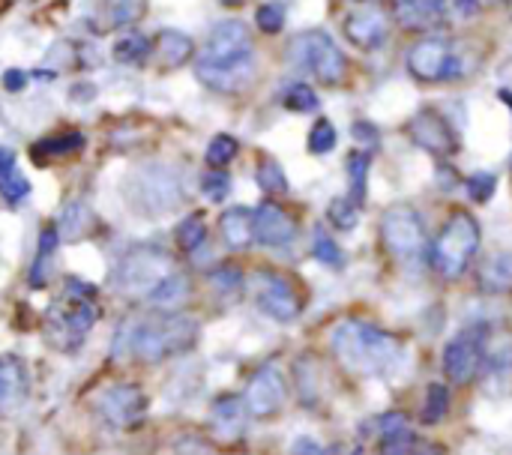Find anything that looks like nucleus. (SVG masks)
<instances>
[{
	"instance_id": "nucleus-16",
	"label": "nucleus",
	"mask_w": 512,
	"mask_h": 455,
	"mask_svg": "<svg viewBox=\"0 0 512 455\" xmlns=\"http://www.w3.org/2000/svg\"><path fill=\"white\" fill-rule=\"evenodd\" d=\"M255 54L234 60V63H195V75L204 87L216 90V93H240L255 81Z\"/></svg>"
},
{
	"instance_id": "nucleus-32",
	"label": "nucleus",
	"mask_w": 512,
	"mask_h": 455,
	"mask_svg": "<svg viewBox=\"0 0 512 455\" xmlns=\"http://www.w3.org/2000/svg\"><path fill=\"white\" fill-rule=\"evenodd\" d=\"M204 240H207V222H204L201 213H189V216L174 228V243H177V249L186 252V255L198 252V249L204 246Z\"/></svg>"
},
{
	"instance_id": "nucleus-37",
	"label": "nucleus",
	"mask_w": 512,
	"mask_h": 455,
	"mask_svg": "<svg viewBox=\"0 0 512 455\" xmlns=\"http://www.w3.org/2000/svg\"><path fill=\"white\" fill-rule=\"evenodd\" d=\"M369 168H372V159L366 153H351L348 162H345V171H348V180H351V198L357 204H363V198H366Z\"/></svg>"
},
{
	"instance_id": "nucleus-34",
	"label": "nucleus",
	"mask_w": 512,
	"mask_h": 455,
	"mask_svg": "<svg viewBox=\"0 0 512 455\" xmlns=\"http://www.w3.org/2000/svg\"><path fill=\"white\" fill-rule=\"evenodd\" d=\"M282 105L288 108V111H294V114H312V111H318V105H321V99H318V93L309 87V84H288L285 87V93H282Z\"/></svg>"
},
{
	"instance_id": "nucleus-44",
	"label": "nucleus",
	"mask_w": 512,
	"mask_h": 455,
	"mask_svg": "<svg viewBox=\"0 0 512 455\" xmlns=\"http://www.w3.org/2000/svg\"><path fill=\"white\" fill-rule=\"evenodd\" d=\"M201 189L210 201H225L228 192H231V177L222 171V168H210L204 177H201Z\"/></svg>"
},
{
	"instance_id": "nucleus-43",
	"label": "nucleus",
	"mask_w": 512,
	"mask_h": 455,
	"mask_svg": "<svg viewBox=\"0 0 512 455\" xmlns=\"http://www.w3.org/2000/svg\"><path fill=\"white\" fill-rule=\"evenodd\" d=\"M255 24H258L264 33H270V36L282 33V27H285V6H282V3H264V6H258Z\"/></svg>"
},
{
	"instance_id": "nucleus-3",
	"label": "nucleus",
	"mask_w": 512,
	"mask_h": 455,
	"mask_svg": "<svg viewBox=\"0 0 512 455\" xmlns=\"http://www.w3.org/2000/svg\"><path fill=\"white\" fill-rule=\"evenodd\" d=\"M198 342V324L183 315H159L156 321H144L126 333V348L138 363H162L192 351Z\"/></svg>"
},
{
	"instance_id": "nucleus-14",
	"label": "nucleus",
	"mask_w": 512,
	"mask_h": 455,
	"mask_svg": "<svg viewBox=\"0 0 512 455\" xmlns=\"http://www.w3.org/2000/svg\"><path fill=\"white\" fill-rule=\"evenodd\" d=\"M243 57H252V33L243 21L228 18L210 30L198 60L201 63H234Z\"/></svg>"
},
{
	"instance_id": "nucleus-12",
	"label": "nucleus",
	"mask_w": 512,
	"mask_h": 455,
	"mask_svg": "<svg viewBox=\"0 0 512 455\" xmlns=\"http://www.w3.org/2000/svg\"><path fill=\"white\" fill-rule=\"evenodd\" d=\"M285 402H288V381L276 366H264L249 378L243 393V405L249 417L270 420L285 408Z\"/></svg>"
},
{
	"instance_id": "nucleus-39",
	"label": "nucleus",
	"mask_w": 512,
	"mask_h": 455,
	"mask_svg": "<svg viewBox=\"0 0 512 455\" xmlns=\"http://www.w3.org/2000/svg\"><path fill=\"white\" fill-rule=\"evenodd\" d=\"M144 9H147V0H105V15H108L111 27L138 21L144 15Z\"/></svg>"
},
{
	"instance_id": "nucleus-33",
	"label": "nucleus",
	"mask_w": 512,
	"mask_h": 455,
	"mask_svg": "<svg viewBox=\"0 0 512 455\" xmlns=\"http://www.w3.org/2000/svg\"><path fill=\"white\" fill-rule=\"evenodd\" d=\"M447 411H450V390H447L444 384H429V390H426V405H423V414H420L423 426H438V423H444Z\"/></svg>"
},
{
	"instance_id": "nucleus-31",
	"label": "nucleus",
	"mask_w": 512,
	"mask_h": 455,
	"mask_svg": "<svg viewBox=\"0 0 512 455\" xmlns=\"http://www.w3.org/2000/svg\"><path fill=\"white\" fill-rule=\"evenodd\" d=\"M153 54V42L141 33H129V36H120L114 42V60L123 63V66H144Z\"/></svg>"
},
{
	"instance_id": "nucleus-8",
	"label": "nucleus",
	"mask_w": 512,
	"mask_h": 455,
	"mask_svg": "<svg viewBox=\"0 0 512 455\" xmlns=\"http://www.w3.org/2000/svg\"><path fill=\"white\" fill-rule=\"evenodd\" d=\"M408 72L420 81V84H441V81H453L465 72L462 57L456 51V42L450 36H426L420 42H414L408 48Z\"/></svg>"
},
{
	"instance_id": "nucleus-22",
	"label": "nucleus",
	"mask_w": 512,
	"mask_h": 455,
	"mask_svg": "<svg viewBox=\"0 0 512 455\" xmlns=\"http://www.w3.org/2000/svg\"><path fill=\"white\" fill-rule=\"evenodd\" d=\"M210 429L222 441H234L246 429V405L240 396H222L210 408Z\"/></svg>"
},
{
	"instance_id": "nucleus-23",
	"label": "nucleus",
	"mask_w": 512,
	"mask_h": 455,
	"mask_svg": "<svg viewBox=\"0 0 512 455\" xmlns=\"http://www.w3.org/2000/svg\"><path fill=\"white\" fill-rule=\"evenodd\" d=\"M219 234L228 249H249L255 243V219L249 207H228L219 216Z\"/></svg>"
},
{
	"instance_id": "nucleus-30",
	"label": "nucleus",
	"mask_w": 512,
	"mask_h": 455,
	"mask_svg": "<svg viewBox=\"0 0 512 455\" xmlns=\"http://www.w3.org/2000/svg\"><path fill=\"white\" fill-rule=\"evenodd\" d=\"M381 455H444V450L438 444L423 441V438H417V435H411L405 429V432L387 435L381 441Z\"/></svg>"
},
{
	"instance_id": "nucleus-25",
	"label": "nucleus",
	"mask_w": 512,
	"mask_h": 455,
	"mask_svg": "<svg viewBox=\"0 0 512 455\" xmlns=\"http://www.w3.org/2000/svg\"><path fill=\"white\" fill-rule=\"evenodd\" d=\"M0 195L6 204H18L30 195V183L18 168V159L12 150L0 147Z\"/></svg>"
},
{
	"instance_id": "nucleus-42",
	"label": "nucleus",
	"mask_w": 512,
	"mask_h": 455,
	"mask_svg": "<svg viewBox=\"0 0 512 455\" xmlns=\"http://www.w3.org/2000/svg\"><path fill=\"white\" fill-rule=\"evenodd\" d=\"M465 186H468V195L474 204H486V201H492V195L498 189V177L489 171H477L465 180Z\"/></svg>"
},
{
	"instance_id": "nucleus-50",
	"label": "nucleus",
	"mask_w": 512,
	"mask_h": 455,
	"mask_svg": "<svg viewBox=\"0 0 512 455\" xmlns=\"http://www.w3.org/2000/svg\"><path fill=\"white\" fill-rule=\"evenodd\" d=\"M453 6H456V12H459L462 18H474V15L480 12L483 0H453Z\"/></svg>"
},
{
	"instance_id": "nucleus-49",
	"label": "nucleus",
	"mask_w": 512,
	"mask_h": 455,
	"mask_svg": "<svg viewBox=\"0 0 512 455\" xmlns=\"http://www.w3.org/2000/svg\"><path fill=\"white\" fill-rule=\"evenodd\" d=\"M354 135H357L360 141H366V144H375V141H378V129H375L372 123H366V120L354 123Z\"/></svg>"
},
{
	"instance_id": "nucleus-27",
	"label": "nucleus",
	"mask_w": 512,
	"mask_h": 455,
	"mask_svg": "<svg viewBox=\"0 0 512 455\" xmlns=\"http://www.w3.org/2000/svg\"><path fill=\"white\" fill-rule=\"evenodd\" d=\"M57 243H60V234H57V225H45L42 234H39V249H36V261L30 267V285L33 288H42L51 276V264H54V252H57Z\"/></svg>"
},
{
	"instance_id": "nucleus-7",
	"label": "nucleus",
	"mask_w": 512,
	"mask_h": 455,
	"mask_svg": "<svg viewBox=\"0 0 512 455\" xmlns=\"http://www.w3.org/2000/svg\"><path fill=\"white\" fill-rule=\"evenodd\" d=\"M171 273H174V261L165 249L135 246L120 258L111 282H114V291H120L126 297H147Z\"/></svg>"
},
{
	"instance_id": "nucleus-48",
	"label": "nucleus",
	"mask_w": 512,
	"mask_h": 455,
	"mask_svg": "<svg viewBox=\"0 0 512 455\" xmlns=\"http://www.w3.org/2000/svg\"><path fill=\"white\" fill-rule=\"evenodd\" d=\"M24 84H27V75H24L21 69H9V72L3 75V87H6V90H12V93H18Z\"/></svg>"
},
{
	"instance_id": "nucleus-26",
	"label": "nucleus",
	"mask_w": 512,
	"mask_h": 455,
	"mask_svg": "<svg viewBox=\"0 0 512 455\" xmlns=\"http://www.w3.org/2000/svg\"><path fill=\"white\" fill-rule=\"evenodd\" d=\"M81 147H84V135L81 132H60V135H48L39 144H33L30 153H33V159L39 165H45V162H54V159L75 156V153H81Z\"/></svg>"
},
{
	"instance_id": "nucleus-45",
	"label": "nucleus",
	"mask_w": 512,
	"mask_h": 455,
	"mask_svg": "<svg viewBox=\"0 0 512 455\" xmlns=\"http://www.w3.org/2000/svg\"><path fill=\"white\" fill-rule=\"evenodd\" d=\"M210 285H213L216 291H222V294H234V291L243 288V273H240V267H234V264H222V267H216V270L210 273Z\"/></svg>"
},
{
	"instance_id": "nucleus-28",
	"label": "nucleus",
	"mask_w": 512,
	"mask_h": 455,
	"mask_svg": "<svg viewBox=\"0 0 512 455\" xmlns=\"http://www.w3.org/2000/svg\"><path fill=\"white\" fill-rule=\"evenodd\" d=\"M156 51L168 66H183L195 54V42L183 30H162L156 36Z\"/></svg>"
},
{
	"instance_id": "nucleus-17",
	"label": "nucleus",
	"mask_w": 512,
	"mask_h": 455,
	"mask_svg": "<svg viewBox=\"0 0 512 455\" xmlns=\"http://www.w3.org/2000/svg\"><path fill=\"white\" fill-rule=\"evenodd\" d=\"M342 30H345V36H348V42L357 45L360 51H378V48L387 45L390 21H387V15H384L378 6H366V9L351 12V15L342 21Z\"/></svg>"
},
{
	"instance_id": "nucleus-2",
	"label": "nucleus",
	"mask_w": 512,
	"mask_h": 455,
	"mask_svg": "<svg viewBox=\"0 0 512 455\" xmlns=\"http://www.w3.org/2000/svg\"><path fill=\"white\" fill-rule=\"evenodd\" d=\"M96 321H99V306L93 300V288L72 279L66 282V294L54 300L45 315V336L57 351L75 354Z\"/></svg>"
},
{
	"instance_id": "nucleus-29",
	"label": "nucleus",
	"mask_w": 512,
	"mask_h": 455,
	"mask_svg": "<svg viewBox=\"0 0 512 455\" xmlns=\"http://www.w3.org/2000/svg\"><path fill=\"white\" fill-rule=\"evenodd\" d=\"M93 225H96V219H93L90 207L81 204V201H72V204L63 210L60 222H57V234H60L63 240H81V237L90 234Z\"/></svg>"
},
{
	"instance_id": "nucleus-51",
	"label": "nucleus",
	"mask_w": 512,
	"mask_h": 455,
	"mask_svg": "<svg viewBox=\"0 0 512 455\" xmlns=\"http://www.w3.org/2000/svg\"><path fill=\"white\" fill-rule=\"evenodd\" d=\"M501 99H504V102L512 108V90H501Z\"/></svg>"
},
{
	"instance_id": "nucleus-18",
	"label": "nucleus",
	"mask_w": 512,
	"mask_h": 455,
	"mask_svg": "<svg viewBox=\"0 0 512 455\" xmlns=\"http://www.w3.org/2000/svg\"><path fill=\"white\" fill-rule=\"evenodd\" d=\"M255 219V240L270 249H282L297 237V219L276 201H264L252 210Z\"/></svg>"
},
{
	"instance_id": "nucleus-13",
	"label": "nucleus",
	"mask_w": 512,
	"mask_h": 455,
	"mask_svg": "<svg viewBox=\"0 0 512 455\" xmlns=\"http://www.w3.org/2000/svg\"><path fill=\"white\" fill-rule=\"evenodd\" d=\"M408 135L417 147H423L426 153L438 156V159H447L459 150V138L450 126V120L444 114H438L435 108H423L417 111L411 120H408Z\"/></svg>"
},
{
	"instance_id": "nucleus-5",
	"label": "nucleus",
	"mask_w": 512,
	"mask_h": 455,
	"mask_svg": "<svg viewBox=\"0 0 512 455\" xmlns=\"http://www.w3.org/2000/svg\"><path fill=\"white\" fill-rule=\"evenodd\" d=\"M129 207L141 216H162L183 204V183L171 165H138L123 180Z\"/></svg>"
},
{
	"instance_id": "nucleus-4",
	"label": "nucleus",
	"mask_w": 512,
	"mask_h": 455,
	"mask_svg": "<svg viewBox=\"0 0 512 455\" xmlns=\"http://www.w3.org/2000/svg\"><path fill=\"white\" fill-rule=\"evenodd\" d=\"M480 243H483L480 222L468 210H453L432 243V252H429L432 270L447 282L462 279L471 261L477 258Z\"/></svg>"
},
{
	"instance_id": "nucleus-21",
	"label": "nucleus",
	"mask_w": 512,
	"mask_h": 455,
	"mask_svg": "<svg viewBox=\"0 0 512 455\" xmlns=\"http://www.w3.org/2000/svg\"><path fill=\"white\" fill-rule=\"evenodd\" d=\"M192 300V282L183 276V273H171L165 276L150 294H147V303L153 306L156 315H180L186 309V303Z\"/></svg>"
},
{
	"instance_id": "nucleus-9",
	"label": "nucleus",
	"mask_w": 512,
	"mask_h": 455,
	"mask_svg": "<svg viewBox=\"0 0 512 455\" xmlns=\"http://www.w3.org/2000/svg\"><path fill=\"white\" fill-rule=\"evenodd\" d=\"M381 240L384 249L402 261V264H414L426 255V225L423 216L408 207V204H396L381 216Z\"/></svg>"
},
{
	"instance_id": "nucleus-15",
	"label": "nucleus",
	"mask_w": 512,
	"mask_h": 455,
	"mask_svg": "<svg viewBox=\"0 0 512 455\" xmlns=\"http://www.w3.org/2000/svg\"><path fill=\"white\" fill-rule=\"evenodd\" d=\"M258 309L267 318H273L279 324H288V321L300 318V312H303V294L297 291V285L288 276L264 273L261 276V285H258Z\"/></svg>"
},
{
	"instance_id": "nucleus-24",
	"label": "nucleus",
	"mask_w": 512,
	"mask_h": 455,
	"mask_svg": "<svg viewBox=\"0 0 512 455\" xmlns=\"http://www.w3.org/2000/svg\"><path fill=\"white\" fill-rule=\"evenodd\" d=\"M483 294H510L512 291V252H495L483 261L477 273Z\"/></svg>"
},
{
	"instance_id": "nucleus-20",
	"label": "nucleus",
	"mask_w": 512,
	"mask_h": 455,
	"mask_svg": "<svg viewBox=\"0 0 512 455\" xmlns=\"http://www.w3.org/2000/svg\"><path fill=\"white\" fill-rule=\"evenodd\" d=\"M27 396H30L27 363L15 354H3L0 357V414L21 408Z\"/></svg>"
},
{
	"instance_id": "nucleus-41",
	"label": "nucleus",
	"mask_w": 512,
	"mask_h": 455,
	"mask_svg": "<svg viewBox=\"0 0 512 455\" xmlns=\"http://www.w3.org/2000/svg\"><path fill=\"white\" fill-rule=\"evenodd\" d=\"M339 135H336V126L330 120H318L309 132V153L315 156H327L333 147H336Z\"/></svg>"
},
{
	"instance_id": "nucleus-1",
	"label": "nucleus",
	"mask_w": 512,
	"mask_h": 455,
	"mask_svg": "<svg viewBox=\"0 0 512 455\" xmlns=\"http://www.w3.org/2000/svg\"><path fill=\"white\" fill-rule=\"evenodd\" d=\"M330 348L342 369L360 378H384L402 360V342L366 321H342L330 336Z\"/></svg>"
},
{
	"instance_id": "nucleus-19",
	"label": "nucleus",
	"mask_w": 512,
	"mask_h": 455,
	"mask_svg": "<svg viewBox=\"0 0 512 455\" xmlns=\"http://www.w3.org/2000/svg\"><path fill=\"white\" fill-rule=\"evenodd\" d=\"M390 3H393L396 24L402 30L420 33V30H432L435 24H441L453 0H390Z\"/></svg>"
},
{
	"instance_id": "nucleus-36",
	"label": "nucleus",
	"mask_w": 512,
	"mask_h": 455,
	"mask_svg": "<svg viewBox=\"0 0 512 455\" xmlns=\"http://www.w3.org/2000/svg\"><path fill=\"white\" fill-rule=\"evenodd\" d=\"M255 180H258V186H261L267 195H285V192H288V177H285V168H282L276 159H270V156L258 162Z\"/></svg>"
},
{
	"instance_id": "nucleus-47",
	"label": "nucleus",
	"mask_w": 512,
	"mask_h": 455,
	"mask_svg": "<svg viewBox=\"0 0 512 455\" xmlns=\"http://www.w3.org/2000/svg\"><path fill=\"white\" fill-rule=\"evenodd\" d=\"M291 455H330L318 441H312V438H297L294 441V447H291Z\"/></svg>"
},
{
	"instance_id": "nucleus-11",
	"label": "nucleus",
	"mask_w": 512,
	"mask_h": 455,
	"mask_svg": "<svg viewBox=\"0 0 512 455\" xmlns=\"http://www.w3.org/2000/svg\"><path fill=\"white\" fill-rule=\"evenodd\" d=\"M147 408H150V399L138 384H111L96 399V414L111 429L135 426L147 414Z\"/></svg>"
},
{
	"instance_id": "nucleus-10",
	"label": "nucleus",
	"mask_w": 512,
	"mask_h": 455,
	"mask_svg": "<svg viewBox=\"0 0 512 455\" xmlns=\"http://www.w3.org/2000/svg\"><path fill=\"white\" fill-rule=\"evenodd\" d=\"M483 357H486V330L483 327H468V330H462L456 339H450L444 345L441 366H444V375L453 384H468V381H474L480 375Z\"/></svg>"
},
{
	"instance_id": "nucleus-6",
	"label": "nucleus",
	"mask_w": 512,
	"mask_h": 455,
	"mask_svg": "<svg viewBox=\"0 0 512 455\" xmlns=\"http://www.w3.org/2000/svg\"><path fill=\"white\" fill-rule=\"evenodd\" d=\"M288 60H291V66L309 72L315 81H321L327 87L342 84L345 75H348V57H345V51L324 30L297 33L291 39V45H288Z\"/></svg>"
},
{
	"instance_id": "nucleus-52",
	"label": "nucleus",
	"mask_w": 512,
	"mask_h": 455,
	"mask_svg": "<svg viewBox=\"0 0 512 455\" xmlns=\"http://www.w3.org/2000/svg\"><path fill=\"white\" fill-rule=\"evenodd\" d=\"M219 3H225V6H237V3H243V0H219Z\"/></svg>"
},
{
	"instance_id": "nucleus-38",
	"label": "nucleus",
	"mask_w": 512,
	"mask_h": 455,
	"mask_svg": "<svg viewBox=\"0 0 512 455\" xmlns=\"http://www.w3.org/2000/svg\"><path fill=\"white\" fill-rule=\"evenodd\" d=\"M327 219L336 231H354L360 222V204L354 198H333L327 207Z\"/></svg>"
},
{
	"instance_id": "nucleus-46",
	"label": "nucleus",
	"mask_w": 512,
	"mask_h": 455,
	"mask_svg": "<svg viewBox=\"0 0 512 455\" xmlns=\"http://www.w3.org/2000/svg\"><path fill=\"white\" fill-rule=\"evenodd\" d=\"M378 423H381V435H384V438L408 429V417H405V414H387V417H381Z\"/></svg>"
},
{
	"instance_id": "nucleus-35",
	"label": "nucleus",
	"mask_w": 512,
	"mask_h": 455,
	"mask_svg": "<svg viewBox=\"0 0 512 455\" xmlns=\"http://www.w3.org/2000/svg\"><path fill=\"white\" fill-rule=\"evenodd\" d=\"M237 153H240V141H237L234 135H228V132H219V135L207 144L204 159H207L210 168H225V165H231V162L237 159Z\"/></svg>"
},
{
	"instance_id": "nucleus-40",
	"label": "nucleus",
	"mask_w": 512,
	"mask_h": 455,
	"mask_svg": "<svg viewBox=\"0 0 512 455\" xmlns=\"http://www.w3.org/2000/svg\"><path fill=\"white\" fill-rule=\"evenodd\" d=\"M312 255H315L321 264H327V267H342V264H345V255H342L339 243H336L324 228H318L315 237H312Z\"/></svg>"
}]
</instances>
